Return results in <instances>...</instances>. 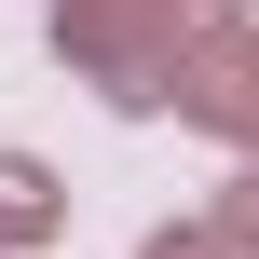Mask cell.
Here are the masks:
<instances>
[{"mask_svg": "<svg viewBox=\"0 0 259 259\" xmlns=\"http://www.w3.org/2000/svg\"><path fill=\"white\" fill-rule=\"evenodd\" d=\"M191 41H205L191 0H68V55H82V82L109 109H164Z\"/></svg>", "mask_w": 259, "mask_h": 259, "instance_id": "cell-1", "label": "cell"}, {"mask_svg": "<svg viewBox=\"0 0 259 259\" xmlns=\"http://www.w3.org/2000/svg\"><path fill=\"white\" fill-rule=\"evenodd\" d=\"M178 109H191L205 137L259 150V27H205V41L178 55Z\"/></svg>", "mask_w": 259, "mask_h": 259, "instance_id": "cell-2", "label": "cell"}, {"mask_svg": "<svg viewBox=\"0 0 259 259\" xmlns=\"http://www.w3.org/2000/svg\"><path fill=\"white\" fill-rule=\"evenodd\" d=\"M55 219H68V205H55V178H41L27 150H0V246H41Z\"/></svg>", "mask_w": 259, "mask_h": 259, "instance_id": "cell-3", "label": "cell"}, {"mask_svg": "<svg viewBox=\"0 0 259 259\" xmlns=\"http://www.w3.org/2000/svg\"><path fill=\"white\" fill-rule=\"evenodd\" d=\"M191 14H205V27H246V0H191Z\"/></svg>", "mask_w": 259, "mask_h": 259, "instance_id": "cell-6", "label": "cell"}, {"mask_svg": "<svg viewBox=\"0 0 259 259\" xmlns=\"http://www.w3.org/2000/svg\"><path fill=\"white\" fill-rule=\"evenodd\" d=\"M137 259H232V246H219V219H191V232H150Z\"/></svg>", "mask_w": 259, "mask_h": 259, "instance_id": "cell-5", "label": "cell"}, {"mask_svg": "<svg viewBox=\"0 0 259 259\" xmlns=\"http://www.w3.org/2000/svg\"><path fill=\"white\" fill-rule=\"evenodd\" d=\"M219 246H232V259H259V164L219 191Z\"/></svg>", "mask_w": 259, "mask_h": 259, "instance_id": "cell-4", "label": "cell"}]
</instances>
